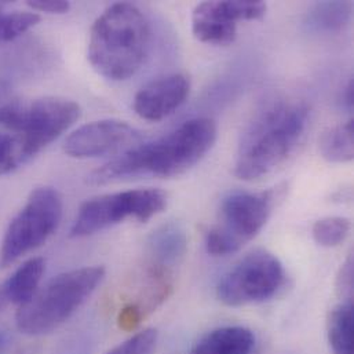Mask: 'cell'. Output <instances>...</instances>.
I'll return each instance as SVG.
<instances>
[{
    "label": "cell",
    "instance_id": "16",
    "mask_svg": "<svg viewBox=\"0 0 354 354\" xmlns=\"http://www.w3.org/2000/svg\"><path fill=\"white\" fill-rule=\"evenodd\" d=\"M352 14L351 1H320L308 11L305 25L310 32H337L351 22Z\"/></svg>",
    "mask_w": 354,
    "mask_h": 354
},
{
    "label": "cell",
    "instance_id": "11",
    "mask_svg": "<svg viewBox=\"0 0 354 354\" xmlns=\"http://www.w3.org/2000/svg\"><path fill=\"white\" fill-rule=\"evenodd\" d=\"M140 133L126 122L106 119L84 124L65 141L64 151L73 159H94L134 148Z\"/></svg>",
    "mask_w": 354,
    "mask_h": 354
},
{
    "label": "cell",
    "instance_id": "27",
    "mask_svg": "<svg viewBox=\"0 0 354 354\" xmlns=\"http://www.w3.org/2000/svg\"><path fill=\"white\" fill-rule=\"evenodd\" d=\"M1 346H3V337L0 335V351H1Z\"/></svg>",
    "mask_w": 354,
    "mask_h": 354
},
{
    "label": "cell",
    "instance_id": "14",
    "mask_svg": "<svg viewBox=\"0 0 354 354\" xmlns=\"http://www.w3.org/2000/svg\"><path fill=\"white\" fill-rule=\"evenodd\" d=\"M187 248V237L180 225L176 222L158 227L148 240V254L156 273L174 266Z\"/></svg>",
    "mask_w": 354,
    "mask_h": 354
},
{
    "label": "cell",
    "instance_id": "21",
    "mask_svg": "<svg viewBox=\"0 0 354 354\" xmlns=\"http://www.w3.org/2000/svg\"><path fill=\"white\" fill-rule=\"evenodd\" d=\"M24 163L26 159L21 142L14 136L0 133V177L12 173Z\"/></svg>",
    "mask_w": 354,
    "mask_h": 354
},
{
    "label": "cell",
    "instance_id": "23",
    "mask_svg": "<svg viewBox=\"0 0 354 354\" xmlns=\"http://www.w3.org/2000/svg\"><path fill=\"white\" fill-rule=\"evenodd\" d=\"M338 291L345 301H352L353 297V259L349 258L341 268L338 277Z\"/></svg>",
    "mask_w": 354,
    "mask_h": 354
},
{
    "label": "cell",
    "instance_id": "24",
    "mask_svg": "<svg viewBox=\"0 0 354 354\" xmlns=\"http://www.w3.org/2000/svg\"><path fill=\"white\" fill-rule=\"evenodd\" d=\"M33 11L47 14H65L71 8V3L65 0H33L26 3Z\"/></svg>",
    "mask_w": 354,
    "mask_h": 354
},
{
    "label": "cell",
    "instance_id": "8",
    "mask_svg": "<svg viewBox=\"0 0 354 354\" xmlns=\"http://www.w3.org/2000/svg\"><path fill=\"white\" fill-rule=\"evenodd\" d=\"M167 207V194L155 187L102 194L82 204L71 227L72 237H87L129 218L148 222Z\"/></svg>",
    "mask_w": 354,
    "mask_h": 354
},
{
    "label": "cell",
    "instance_id": "10",
    "mask_svg": "<svg viewBox=\"0 0 354 354\" xmlns=\"http://www.w3.org/2000/svg\"><path fill=\"white\" fill-rule=\"evenodd\" d=\"M266 8V3L259 0L204 1L193 10L192 30L203 43L227 46L236 39L239 21L259 19Z\"/></svg>",
    "mask_w": 354,
    "mask_h": 354
},
{
    "label": "cell",
    "instance_id": "3",
    "mask_svg": "<svg viewBox=\"0 0 354 354\" xmlns=\"http://www.w3.org/2000/svg\"><path fill=\"white\" fill-rule=\"evenodd\" d=\"M149 41V22L142 11L133 3H115L93 24L87 57L101 76L123 82L141 69Z\"/></svg>",
    "mask_w": 354,
    "mask_h": 354
},
{
    "label": "cell",
    "instance_id": "15",
    "mask_svg": "<svg viewBox=\"0 0 354 354\" xmlns=\"http://www.w3.org/2000/svg\"><path fill=\"white\" fill-rule=\"evenodd\" d=\"M46 270V261L43 258H30L24 262L3 284L1 288L8 304L24 306L37 292L43 274Z\"/></svg>",
    "mask_w": 354,
    "mask_h": 354
},
{
    "label": "cell",
    "instance_id": "12",
    "mask_svg": "<svg viewBox=\"0 0 354 354\" xmlns=\"http://www.w3.org/2000/svg\"><path fill=\"white\" fill-rule=\"evenodd\" d=\"M190 93V82L182 73L159 77L145 84L134 97L136 113L148 122H159L180 108Z\"/></svg>",
    "mask_w": 354,
    "mask_h": 354
},
{
    "label": "cell",
    "instance_id": "9",
    "mask_svg": "<svg viewBox=\"0 0 354 354\" xmlns=\"http://www.w3.org/2000/svg\"><path fill=\"white\" fill-rule=\"evenodd\" d=\"M286 272L280 259L255 250L241 258L218 281L216 297L230 308H241L273 298L284 286Z\"/></svg>",
    "mask_w": 354,
    "mask_h": 354
},
{
    "label": "cell",
    "instance_id": "2",
    "mask_svg": "<svg viewBox=\"0 0 354 354\" xmlns=\"http://www.w3.org/2000/svg\"><path fill=\"white\" fill-rule=\"evenodd\" d=\"M309 116L304 102L286 98L268 101L241 134L234 176L254 180L281 166L302 141Z\"/></svg>",
    "mask_w": 354,
    "mask_h": 354
},
{
    "label": "cell",
    "instance_id": "20",
    "mask_svg": "<svg viewBox=\"0 0 354 354\" xmlns=\"http://www.w3.org/2000/svg\"><path fill=\"white\" fill-rule=\"evenodd\" d=\"M351 221L344 216H327L319 219L312 229L315 241L322 247H337L349 236Z\"/></svg>",
    "mask_w": 354,
    "mask_h": 354
},
{
    "label": "cell",
    "instance_id": "4",
    "mask_svg": "<svg viewBox=\"0 0 354 354\" xmlns=\"http://www.w3.org/2000/svg\"><path fill=\"white\" fill-rule=\"evenodd\" d=\"M104 277L102 266H84L55 276L18 309L17 328L30 337L53 333L83 306Z\"/></svg>",
    "mask_w": 354,
    "mask_h": 354
},
{
    "label": "cell",
    "instance_id": "13",
    "mask_svg": "<svg viewBox=\"0 0 354 354\" xmlns=\"http://www.w3.org/2000/svg\"><path fill=\"white\" fill-rule=\"evenodd\" d=\"M254 348L255 335L250 328L227 326L203 335L187 354H251Z\"/></svg>",
    "mask_w": 354,
    "mask_h": 354
},
{
    "label": "cell",
    "instance_id": "5",
    "mask_svg": "<svg viewBox=\"0 0 354 354\" xmlns=\"http://www.w3.org/2000/svg\"><path fill=\"white\" fill-rule=\"evenodd\" d=\"M80 116V105L62 97L21 100L0 106V126L14 133L26 162L61 137Z\"/></svg>",
    "mask_w": 354,
    "mask_h": 354
},
{
    "label": "cell",
    "instance_id": "26",
    "mask_svg": "<svg viewBox=\"0 0 354 354\" xmlns=\"http://www.w3.org/2000/svg\"><path fill=\"white\" fill-rule=\"evenodd\" d=\"M7 304H8V301H7V298H6V295H4V291H3V288H1V286H0V310H1Z\"/></svg>",
    "mask_w": 354,
    "mask_h": 354
},
{
    "label": "cell",
    "instance_id": "17",
    "mask_svg": "<svg viewBox=\"0 0 354 354\" xmlns=\"http://www.w3.org/2000/svg\"><path fill=\"white\" fill-rule=\"evenodd\" d=\"M354 309L352 301L337 305L327 322L328 344L334 354H353Z\"/></svg>",
    "mask_w": 354,
    "mask_h": 354
},
{
    "label": "cell",
    "instance_id": "7",
    "mask_svg": "<svg viewBox=\"0 0 354 354\" xmlns=\"http://www.w3.org/2000/svg\"><path fill=\"white\" fill-rule=\"evenodd\" d=\"M62 197L50 186L32 190L19 212L11 219L0 247V268L43 245L58 229L62 219Z\"/></svg>",
    "mask_w": 354,
    "mask_h": 354
},
{
    "label": "cell",
    "instance_id": "25",
    "mask_svg": "<svg viewBox=\"0 0 354 354\" xmlns=\"http://www.w3.org/2000/svg\"><path fill=\"white\" fill-rule=\"evenodd\" d=\"M342 98H344V101H342V104H344V106L346 108V109H349V111H352L353 109V102H354V83L353 80H351L348 84H346V87H345V90H344V95H342Z\"/></svg>",
    "mask_w": 354,
    "mask_h": 354
},
{
    "label": "cell",
    "instance_id": "19",
    "mask_svg": "<svg viewBox=\"0 0 354 354\" xmlns=\"http://www.w3.org/2000/svg\"><path fill=\"white\" fill-rule=\"evenodd\" d=\"M7 3H0V41H11L40 21V15L35 11H21V10H7Z\"/></svg>",
    "mask_w": 354,
    "mask_h": 354
},
{
    "label": "cell",
    "instance_id": "18",
    "mask_svg": "<svg viewBox=\"0 0 354 354\" xmlns=\"http://www.w3.org/2000/svg\"><path fill=\"white\" fill-rule=\"evenodd\" d=\"M353 119L326 130L320 138V153L330 163H348L353 159Z\"/></svg>",
    "mask_w": 354,
    "mask_h": 354
},
{
    "label": "cell",
    "instance_id": "1",
    "mask_svg": "<svg viewBox=\"0 0 354 354\" xmlns=\"http://www.w3.org/2000/svg\"><path fill=\"white\" fill-rule=\"evenodd\" d=\"M216 124L208 118L185 122L167 136L123 152L93 171L90 183L105 185L131 178L178 177L196 166L214 147Z\"/></svg>",
    "mask_w": 354,
    "mask_h": 354
},
{
    "label": "cell",
    "instance_id": "22",
    "mask_svg": "<svg viewBox=\"0 0 354 354\" xmlns=\"http://www.w3.org/2000/svg\"><path fill=\"white\" fill-rule=\"evenodd\" d=\"M156 345L158 331L155 328H147L137 333L106 354H155Z\"/></svg>",
    "mask_w": 354,
    "mask_h": 354
},
{
    "label": "cell",
    "instance_id": "6",
    "mask_svg": "<svg viewBox=\"0 0 354 354\" xmlns=\"http://www.w3.org/2000/svg\"><path fill=\"white\" fill-rule=\"evenodd\" d=\"M274 203L268 192H233L221 203L215 223L205 236L207 252L226 257L240 251L266 225Z\"/></svg>",
    "mask_w": 354,
    "mask_h": 354
}]
</instances>
